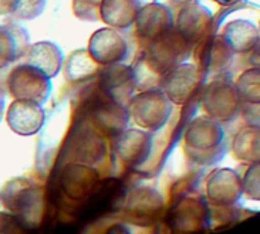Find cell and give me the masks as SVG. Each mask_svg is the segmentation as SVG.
Wrapping results in <instances>:
<instances>
[{
    "instance_id": "cell-1",
    "label": "cell",
    "mask_w": 260,
    "mask_h": 234,
    "mask_svg": "<svg viewBox=\"0 0 260 234\" xmlns=\"http://www.w3.org/2000/svg\"><path fill=\"white\" fill-rule=\"evenodd\" d=\"M186 152L195 163L218 161L225 152V134L221 125L209 117H197L186 131Z\"/></svg>"
},
{
    "instance_id": "cell-33",
    "label": "cell",
    "mask_w": 260,
    "mask_h": 234,
    "mask_svg": "<svg viewBox=\"0 0 260 234\" xmlns=\"http://www.w3.org/2000/svg\"><path fill=\"white\" fill-rule=\"evenodd\" d=\"M189 2H193V0H172V3L174 5H178V6H183V5H186Z\"/></svg>"
},
{
    "instance_id": "cell-5",
    "label": "cell",
    "mask_w": 260,
    "mask_h": 234,
    "mask_svg": "<svg viewBox=\"0 0 260 234\" xmlns=\"http://www.w3.org/2000/svg\"><path fill=\"white\" fill-rule=\"evenodd\" d=\"M242 101L230 79H216L203 91V105L209 119L222 123L236 119L242 110Z\"/></svg>"
},
{
    "instance_id": "cell-32",
    "label": "cell",
    "mask_w": 260,
    "mask_h": 234,
    "mask_svg": "<svg viewBox=\"0 0 260 234\" xmlns=\"http://www.w3.org/2000/svg\"><path fill=\"white\" fill-rule=\"evenodd\" d=\"M8 219H9V215H6V213H2V212H0V227H2Z\"/></svg>"
},
{
    "instance_id": "cell-29",
    "label": "cell",
    "mask_w": 260,
    "mask_h": 234,
    "mask_svg": "<svg viewBox=\"0 0 260 234\" xmlns=\"http://www.w3.org/2000/svg\"><path fill=\"white\" fill-rule=\"evenodd\" d=\"M18 0H0V15L12 14L17 8Z\"/></svg>"
},
{
    "instance_id": "cell-24",
    "label": "cell",
    "mask_w": 260,
    "mask_h": 234,
    "mask_svg": "<svg viewBox=\"0 0 260 234\" xmlns=\"http://www.w3.org/2000/svg\"><path fill=\"white\" fill-rule=\"evenodd\" d=\"M236 91L242 102L247 104H259L260 102V70L259 67H253L245 70L235 84Z\"/></svg>"
},
{
    "instance_id": "cell-23",
    "label": "cell",
    "mask_w": 260,
    "mask_h": 234,
    "mask_svg": "<svg viewBox=\"0 0 260 234\" xmlns=\"http://www.w3.org/2000/svg\"><path fill=\"white\" fill-rule=\"evenodd\" d=\"M235 158L244 163H259L260 131L259 126H247L238 132L233 142Z\"/></svg>"
},
{
    "instance_id": "cell-31",
    "label": "cell",
    "mask_w": 260,
    "mask_h": 234,
    "mask_svg": "<svg viewBox=\"0 0 260 234\" xmlns=\"http://www.w3.org/2000/svg\"><path fill=\"white\" fill-rule=\"evenodd\" d=\"M5 102H6V91H5V87L0 84V120H2V117H3Z\"/></svg>"
},
{
    "instance_id": "cell-15",
    "label": "cell",
    "mask_w": 260,
    "mask_h": 234,
    "mask_svg": "<svg viewBox=\"0 0 260 234\" xmlns=\"http://www.w3.org/2000/svg\"><path fill=\"white\" fill-rule=\"evenodd\" d=\"M91 120L94 128L110 137L120 136L129 122L128 108L122 104H117L105 96V101L96 104L91 113Z\"/></svg>"
},
{
    "instance_id": "cell-25",
    "label": "cell",
    "mask_w": 260,
    "mask_h": 234,
    "mask_svg": "<svg viewBox=\"0 0 260 234\" xmlns=\"http://www.w3.org/2000/svg\"><path fill=\"white\" fill-rule=\"evenodd\" d=\"M101 0H73V14L84 21H99Z\"/></svg>"
},
{
    "instance_id": "cell-28",
    "label": "cell",
    "mask_w": 260,
    "mask_h": 234,
    "mask_svg": "<svg viewBox=\"0 0 260 234\" xmlns=\"http://www.w3.org/2000/svg\"><path fill=\"white\" fill-rule=\"evenodd\" d=\"M245 116L248 126H259V104H250L245 108Z\"/></svg>"
},
{
    "instance_id": "cell-3",
    "label": "cell",
    "mask_w": 260,
    "mask_h": 234,
    "mask_svg": "<svg viewBox=\"0 0 260 234\" xmlns=\"http://www.w3.org/2000/svg\"><path fill=\"white\" fill-rule=\"evenodd\" d=\"M128 114L142 129L158 131L172 113V104L160 88L145 90L128 102Z\"/></svg>"
},
{
    "instance_id": "cell-8",
    "label": "cell",
    "mask_w": 260,
    "mask_h": 234,
    "mask_svg": "<svg viewBox=\"0 0 260 234\" xmlns=\"http://www.w3.org/2000/svg\"><path fill=\"white\" fill-rule=\"evenodd\" d=\"M41 201L40 190L32 183L21 178L9 181L3 189V204L12 215L20 216L27 224L38 216Z\"/></svg>"
},
{
    "instance_id": "cell-26",
    "label": "cell",
    "mask_w": 260,
    "mask_h": 234,
    "mask_svg": "<svg viewBox=\"0 0 260 234\" xmlns=\"http://www.w3.org/2000/svg\"><path fill=\"white\" fill-rule=\"evenodd\" d=\"M242 190L248 195L250 199L259 201L260 199V166L259 163H253L242 181Z\"/></svg>"
},
{
    "instance_id": "cell-18",
    "label": "cell",
    "mask_w": 260,
    "mask_h": 234,
    "mask_svg": "<svg viewBox=\"0 0 260 234\" xmlns=\"http://www.w3.org/2000/svg\"><path fill=\"white\" fill-rule=\"evenodd\" d=\"M29 47V35L17 23L0 26V69L24 56Z\"/></svg>"
},
{
    "instance_id": "cell-21",
    "label": "cell",
    "mask_w": 260,
    "mask_h": 234,
    "mask_svg": "<svg viewBox=\"0 0 260 234\" xmlns=\"http://www.w3.org/2000/svg\"><path fill=\"white\" fill-rule=\"evenodd\" d=\"M96 180L98 172L93 168L84 164H72L62 175L64 192L73 199H81L88 195V192H91Z\"/></svg>"
},
{
    "instance_id": "cell-11",
    "label": "cell",
    "mask_w": 260,
    "mask_h": 234,
    "mask_svg": "<svg viewBox=\"0 0 260 234\" xmlns=\"http://www.w3.org/2000/svg\"><path fill=\"white\" fill-rule=\"evenodd\" d=\"M99 84L104 96L117 104L126 105L134 96L136 79L133 69L122 62L110 64L99 70Z\"/></svg>"
},
{
    "instance_id": "cell-4",
    "label": "cell",
    "mask_w": 260,
    "mask_h": 234,
    "mask_svg": "<svg viewBox=\"0 0 260 234\" xmlns=\"http://www.w3.org/2000/svg\"><path fill=\"white\" fill-rule=\"evenodd\" d=\"M6 87L11 96L17 101H30L43 105L52 91L50 79L29 64L14 67L6 79Z\"/></svg>"
},
{
    "instance_id": "cell-10",
    "label": "cell",
    "mask_w": 260,
    "mask_h": 234,
    "mask_svg": "<svg viewBox=\"0 0 260 234\" xmlns=\"http://www.w3.org/2000/svg\"><path fill=\"white\" fill-rule=\"evenodd\" d=\"M87 50L98 65H110L126 59L128 43L116 29L104 27L90 37Z\"/></svg>"
},
{
    "instance_id": "cell-22",
    "label": "cell",
    "mask_w": 260,
    "mask_h": 234,
    "mask_svg": "<svg viewBox=\"0 0 260 234\" xmlns=\"http://www.w3.org/2000/svg\"><path fill=\"white\" fill-rule=\"evenodd\" d=\"M64 76L70 82H81L93 79L99 73V65L93 61L87 49H79L72 52L62 65Z\"/></svg>"
},
{
    "instance_id": "cell-20",
    "label": "cell",
    "mask_w": 260,
    "mask_h": 234,
    "mask_svg": "<svg viewBox=\"0 0 260 234\" xmlns=\"http://www.w3.org/2000/svg\"><path fill=\"white\" fill-rule=\"evenodd\" d=\"M142 3L139 0H101L99 18L113 29L129 27Z\"/></svg>"
},
{
    "instance_id": "cell-7",
    "label": "cell",
    "mask_w": 260,
    "mask_h": 234,
    "mask_svg": "<svg viewBox=\"0 0 260 234\" xmlns=\"http://www.w3.org/2000/svg\"><path fill=\"white\" fill-rule=\"evenodd\" d=\"M174 27L192 47L212 35L213 15L204 5L193 0L181 6L177 17V24Z\"/></svg>"
},
{
    "instance_id": "cell-12",
    "label": "cell",
    "mask_w": 260,
    "mask_h": 234,
    "mask_svg": "<svg viewBox=\"0 0 260 234\" xmlns=\"http://www.w3.org/2000/svg\"><path fill=\"white\" fill-rule=\"evenodd\" d=\"M46 122V113L40 104L30 101H14L6 111V123L18 136L37 134Z\"/></svg>"
},
{
    "instance_id": "cell-9",
    "label": "cell",
    "mask_w": 260,
    "mask_h": 234,
    "mask_svg": "<svg viewBox=\"0 0 260 234\" xmlns=\"http://www.w3.org/2000/svg\"><path fill=\"white\" fill-rule=\"evenodd\" d=\"M134 23L139 40L149 44L174 27V14L166 5L152 2L139 8Z\"/></svg>"
},
{
    "instance_id": "cell-16",
    "label": "cell",
    "mask_w": 260,
    "mask_h": 234,
    "mask_svg": "<svg viewBox=\"0 0 260 234\" xmlns=\"http://www.w3.org/2000/svg\"><path fill=\"white\" fill-rule=\"evenodd\" d=\"M209 198L219 206H233L236 204L244 190L239 175L232 169H216L207 181Z\"/></svg>"
},
{
    "instance_id": "cell-30",
    "label": "cell",
    "mask_w": 260,
    "mask_h": 234,
    "mask_svg": "<svg viewBox=\"0 0 260 234\" xmlns=\"http://www.w3.org/2000/svg\"><path fill=\"white\" fill-rule=\"evenodd\" d=\"M107 234H131L129 233V230L126 228V227H123V225H113Z\"/></svg>"
},
{
    "instance_id": "cell-13",
    "label": "cell",
    "mask_w": 260,
    "mask_h": 234,
    "mask_svg": "<svg viewBox=\"0 0 260 234\" xmlns=\"http://www.w3.org/2000/svg\"><path fill=\"white\" fill-rule=\"evenodd\" d=\"M116 154L119 158L131 166H142L151 155L152 137L143 129H125L116 140Z\"/></svg>"
},
{
    "instance_id": "cell-27",
    "label": "cell",
    "mask_w": 260,
    "mask_h": 234,
    "mask_svg": "<svg viewBox=\"0 0 260 234\" xmlns=\"http://www.w3.org/2000/svg\"><path fill=\"white\" fill-rule=\"evenodd\" d=\"M46 0H18L14 15L23 20H34L44 11Z\"/></svg>"
},
{
    "instance_id": "cell-2",
    "label": "cell",
    "mask_w": 260,
    "mask_h": 234,
    "mask_svg": "<svg viewBox=\"0 0 260 234\" xmlns=\"http://www.w3.org/2000/svg\"><path fill=\"white\" fill-rule=\"evenodd\" d=\"M190 53V46L172 27L160 38L151 41L140 53L146 65L161 79L166 73L181 64Z\"/></svg>"
},
{
    "instance_id": "cell-17",
    "label": "cell",
    "mask_w": 260,
    "mask_h": 234,
    "mask_svg": "<svg viewBox=\"0 0 260 234\" xmlns=\"http://www.w3.org/2000/svg\"><path fill=\"white\" fill-rule=\"evenodd\" d=\"M26 64L35 67L41 73H44L49 79L55 78L59 70L62 69L64 55L62 50L50 41H40L27 47L26 53Z\"/></svg>"
},
{
    "instance_id": "cell-6",
    "label": "cell",
    "mask_w": 260,
    "mask_h": 234,
    "mask_svg": "<svg viewBox=\"0 0 260 234\" xmlns=\"http://www.w3.org/2000/svg\"><path fill=\"white\" fill-rule=\"evenodd\" d=\"M203 79V70L189 62H181L161 78V91L171 104H186L198 90Z\"/></svg>"
},
{
    "instance_id": "cell-19",
    "label": "cell",
    "mask_w": 260,
    "mask_h": 234,
    "mask_svg": "<svg viewBox=\"0 0 260 234\" xmlns=\"http://www.w3.org/2000/svg\"><path fill=\"white\" fill-rule=\"evenodd\" d=\"M233 53H247L259 44V29L248 20H233L227 23L221 32Z\"/></svg>"
},
{
    "instance_id": "cell-14",
    "label": "cell",
    "mask_w": 260,
    "mask_h": 234,
    "mask_svg": "<svg viewBox=\"0 0 260 234\" xmlns=\"http://www.w3.org/2000/svg\"><path fill=\"white\" fill-rule=\"evenodd\" d=\"M233 58V52L225 43V40L218 35H210L197 44L195 59L198 67L207 73H221L224 72Z\"/></svg>"
}]
</instances>
